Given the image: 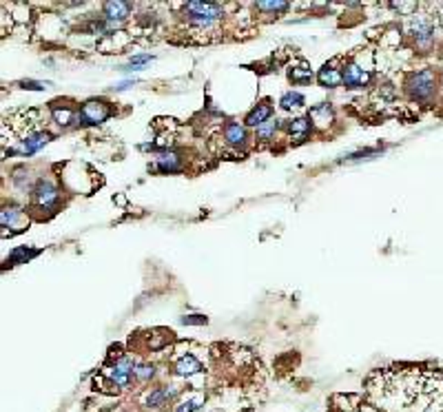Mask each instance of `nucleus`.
<instances>
[{
    "label": "nucleus",
    "mask_w": 443,
    "mask_h": 412,
    "mask_svg": "<svg viewBox=\"0 0 443 412\" xmlns=\"http://www.w3.org/2000/svg\"><path fill=\"white\" fill-rule=\"evenodd\" d=\"M184 326H202V324H206L209 320H206L204 315H186V317H182L180 320Z\"/></svg>",
    "instance_id": "31"
},
{
    "label": "nucleus",
    "mask_w": 443,
    "mask_h": 412,
    "mask_svg": "<svg viewBox=\"0 0 443 412\" xmlns=\"http://www.w3.org/2000/svg\"><path fill=\"white\" fill-rule=\"evenodd\" d=\"M313 129L315 127L308 120V116H301V118H295V120H290V123H288V136H290V140H293L295 144H301V142H306V140L310 138Z\"/></svg>",
    "instance_id": "17"
},
{
    "label": "nucleus",
    "mask_w": 443,
    "mask_h": 412,
    "mask_svg": "<svg viewBox=\"0 0 443 412\" xmlns=\"http://www.w3.org/2000/svg\"><path fill=\"white\" fill-rule=\"evenodd\" d=\"M23 89H31V91H42V89H49L51 82H40V80H25L21 82Z\"/></svg>",
    "instance_id": "30"
},
{
    "label": "nucleus",
    "mask_w": 443,
    "mask_h": 412,
    "mask_svg": "<svg viewBox=\"0 0 443 412\" xmlns=\"http://www.w3.org/2000/svg\"><path fill=\"white\" fill-rule=\"evenodd\" d=\"M372 80V73L370 69H364L359 62H346L344 64V87L351 89V91H357V89H364L368 87Z\"/></svg>",
    "instance_id": "9"
},
{
    "label": "nucleus",
    "mask_w": 443,
    "mask_h": 412,
    "mask_svg": "<svg viewBox=\"0 0 443 412\" xmlns=\"http://www.w3.org/2000/svg\"><path fill=\"white\" fill-rule=\"evenodd\" d=\"M131 12H134V5L125 3V0H109L102 5V16L113 25H122L131 16Z\"/></svg>",
    "instance_id": "13"
},
{
    "label": "nucleus",
    "mask_w": 443,
    "mask_h": 412,
    "mask_svg": "<svg viewBox=\"0 0 443 412\" xmlns=\"http://www.w3.org/2000/svg\"><path fill=\"white\" fill-rule=\"evenodd\" d=\"M290 80L295 84H306L313 80V69H310L306 62H299L297 67H293V71H290Z\"/></svg>",
    "instance_id": "26"
},
{
    "label": "nucleus",
    "mask_w": 443,
    "mask_h": 412,
    "mask_svg": "<svg viewBox=\"0 0 443 412\" xmlns=\"http://www.w3.org/2000/svg\"><path fill=\"white\" fill-rule=\"evenodd\" d=\"M273 105L270 102H260L257 107H253L249 114H246V118H244V125H246L249 129H260L262 125H266L268 120L273 118Z\"/></svg>",
    "instance_id": "16"
},
{
    "label": "nucleus",
    "mask_w": 443,
    "mask_h": 412,
    "mask_svg": "<svg viewBox=\"0 0 443 412\" xmlns=\"http://www.w3.org/2000/svg\"><path fill=\"white\" fill-rule=\"evenodd\" d=\"M111 114H113V109L105 100H87L78 111L82 127H96V125L107 123Z\"/></svg>",
    "instance_id": "6"
},
{
    "label": "nucleus",
    "mask_w": 443,
    "mask_h": 412,
    "mask_svg": "<svg viewBox=\"0 0 443 412\" xmlns=\"http://www.w3.org/2000/svg\"><path fill=\"white\" fill-rule=\"evenodd\" d=\"M53 140V136L49 133V131H34V133H27L23 140H21V144H18L16 149H12L9 153L5 155H34L40 151L42 146H47Z\"/></svg>",
    "instance_id": "8"
},
{
    "label": "nucleus",
    "mask_w": 443,
    "mask_h": 412,
    "mask_svg": "<svg viewBox=\"0 0 443 412\" xmlns=\"http://www.w3.org/2000/svg\"><path fill=\"white\" fill-rule=\"evenodd\" d=\"M304 105H306V98H304V93H299V91H286L284 96L279 98V107L284 111L301 109Z\"/></svg>",
    "instance_id": "22"
},
{
    "label": "nucleus",
    "mask_w": 443,
    "mask_h": 412,
    "mask_svg": "<svg viewBox=\"0 0 443 412\" xmlns=\"http://www.w3.org/2000/svg\"><path fill=\"white\" fill-rule=\"evenodd\" d=\"M36 255H38V250L27 248V246H18V248H14L12 253H9V257L5 259V264H7V266L25 264L27 259H31V257H36Z\"/></svg>",
    "instance_id": "23"
},
{
    "label": "nucleus",
    "mask_w": 443,
    "mask_h": 412,
    "mask_svg": "<svg viewBox=\"0 0 443 412\" xmlns=\"http://www.w3.org/2000/svg\"><path fill=\"white\" fill-rule=\"evenodd\" d=\"M410 36L412 40L417 42V47L426 49L432 42H435V23L430 21L428 16H417L412 14V21H410Z\"/></svg>",
    "instance_id": "7"
},
{
    "label": "nucleus",
    "mask_w": 443,
    "mask_h": 412,
    "mask_svg": "<svg viewBox=\"0 0 443 412\" xmlns=\"http://www.w3.org/2000/svg\"><path fill=\"white\" fill-rule=\"evenodd\" d=\"M392 9H397V12H403L406 16H412L410 12L412 9H417V3H390Z\"/></svg>",
    "instance_id": "32"
},
{
    "label": "nucleus",
    "mask_w": 443,
    "mask_h": 412,
    "mask_svg": "<svg viewBox=\"0 0 443 412\" xmlns=\"http://www.w3.org/2000/svg\"><path fill=\"white\" fill-rule=\"evenodd\" d=\"M80 109H75L67 102H53L51 105V118L53 123L62 127V129H71V127H80V116H78Z\"/></svg>",
    "instance_id": "11"
},
{
    "label": "nucleus",
    "mask_w": 443,
    "mask_h": 412,
    "mask_svg": "<svg viewBox=\"0 0 443 412\" xmlns=\"http://www.w3.org/2000/svg\"><path fill=\"white\" fill-rule=\"evenodd\" d=\"M281 127H284V120H268L266 125L255 129V140H260V142H273Z\"/></svg>",
    "instance_id": "21"
},
{
    "label": "nucleus",
    "mask_w": 443,
    "mask_h": 412,
    "mask_svg": "<svg viewBox=\"0 0 443 412\" xmlns=\"http://www.w3.org/2000/svg\"><path fill=\"white\" fill-rule=\"evenodd\" d=\"M173 372L177 374V377H184V379L195 377V374L202 372V363H200V359L195 357V355H188L186 352V355H182V357L173 363Z\"/></svg>",
    "instance_id": "18"
},
{
    "label": "nucleus",
    "mask_w": 443,
    "mask_h": 412,
    "mask_svg": "<svg viewBox=\"0 0 443 412\" xmlns=\"http://www.w3.org/2000/svg\"><path fill=\"white\" fill-rule=\"evenodd\" d=\"M138 80L136 78H131V80H125V82H120V84H116V87H113V91H127L129 87H134Z\"/></svg>",
    "instance_id": "33"
},
{
    "label": "nucleus",
    "mask_w": 443,
    "mask_h": 412,
    "mask_svg": "<svg viewBox=\"0 0 443 412\" xmlns=\"http://www.w3.org/2000/svg\"><path fill=\"white\" fill-rule=\"evenodd\" d=\"M202 406H204V395L193 392V395H188V397L177 401V404L173 406V412H200Z\"/></svg>",
    "instance_id": "20"
},
{
    "label": "nucleus",
    "mask_w": 443,
    "mask_h": 412,
    "mask_svg": "<svg viewBox=\"0 0 443 412\" xmlns=\"http://www.w3.org/2000/svg\"><path fill=\"white\" fill-rule=\"evenodd\" d=\"M12 182H14L21 191H27V186H29V168L18 166L16 171H14V175H12Z\"/></svg>",
    "instance_id": "29"
},
{
    "label": "nucleus",
    "mask_w": 443,
    "mask_h": 412,
    "mask_svg": "<svg viewBox=\"0 0 443 412\" xmlns=\"http://www.w3.org/2000/svg\"><path fill=\"white\" fill-rule=\"evenodd\" d=\"M308 120L313 123L315 129H328L335 123V107L331 102H319V105L310 107Z\"/></svg>",
    "instance_id": "14"
},
{
    "label": "nucleus",
    "mask_w": 443,
    "mask_h": 412,
    "mask_svg": "<svg viewBox=\"0 0 443 412\" xmlns=\"http://www.w3.org/2000/svg\"><path fill=\"white\" fill-rule=\"evenodd\" d=\"M155 366L153 363H147V361H142V363H136V368H134V379L138 381V383H151L155 379Z\"/></svg>",
    "instance_id": "24"
},
{
    "label": "nucleus",
    "mask_w": 443,
    "mask_h": 412,
    "mask_svg": "<svg viewBox=\"0 0 443 412\" xmlns=\"http://www.w3.org/2000/svg\"><path fill=\"white\" fill-rule=\"evenodd\" d=\"M383 153V146H375V149H359V151H353L344 155L339 162H357V160H372L375 155Z\"/></svg>",
    "instance_id": "25"
},
{
    "label": "nucleus",
    "mask_w": 443,
    "mask_h": 412,
    "mask_svg": "<svg viewBox=\"0 0 443 412\" xmlns=\"http://www.w3.org/2000/svg\"><path fill=\"white\" fill-rule=\"evenodd\" d=\"M153 168L160 173H180L184 171V157L177 151H173V149H168V151L155 153Z\"/></svg>",
    "instance_id": "12"
},
{
    "label": "nucleus",
    "mask_w": 443,
    "mask_h": 412,
    "mask_svg": "<svg viewBox=\"0 0 443 412\" xmlns=\"http://www.w3.org/2000/svg\"><path fill=\"white\" fill-rule=\"evenodd\" d=\"M149 62H153V55L151 53H138V55H131V60L122 67V71H140L142 67H147Z\"/></svg>",
    "instance_id": "28"
},
{
    "label": "nucleus",
    "mask_w": 443,
    "mask_h": 412,
    "mask_svg": "<svg viewBox=\"0 0 443 412\" xmlns=\"http://www.w3.org/2000/svg\"><path fill=\"white\" fill-rule=\"evenodd\" d=\"M342 58H335L331 62H326L322 69L317 71V82L322 84L324 89H337V87H344V67Z\"/></svg>",
    "instance_id": "10"
},
{
    "label": "nucleus",
    "mask_w": 443,
    "mask_h": 412,
    "mask_svg": "<svg viewBox=\"0 0 443 412\" xmlns=\"http://www.w3.org/2000/svg\"><path fill=\"white\" fill-rule=\"evenodd\" d=\"M177 397H180V386H175V383L151 388V390L144 392V397H142V408H147V410H164L168 406H175Z\"/></svg>",
    "instance_id": "4"
},
{
    "label": "nucleus",
    "mask_w": 443,
    "mask_h": 412,
    "mask_svg": "<svg viewBox=\"0 0 443 412\" xmlns=\"http://www.w3.org/2000/svg\"><path fill=\"white\" fill-rule=\"evenodd\" d=\"M255 9H260V12H268V14H284L290 9V3H286V0H268V3H257Z\"/></svg>",
    "instance_id": "27"
},
{
    "label": "nucleus",
    "mask_w": 443,
    "mask_h": 412,
    "mask_svg": "<svg viewBox=\"0 0 443 412\" xmlns=\"http://www.w3.org/2000/svg\"><path fill=\"white\" fill-rule=\"evenodd\" d=\"M406 91L410 93L412 100H430L437 91V73L435 69H421L414 71L406 80Z\"/></svg>",
    "instance_id": "2"
},
{
    "label": "nucleus",
    "mask_w": 443,
    "mask_h": 412,
    "mask_svg": "<svg viewBox=\"0 0 443 412\" xmlns=\"http://www.w3.org/2000/svg\"><path fill=\"white\" fill-rule=\"evenodd\" d=\"M23 218H25V211L21 209V206H16V204L5 206V209L0 211V227H3V235H7V231L14 229ZM9 233H12V231H9Z\"/></svg>",
    "instance_id": "19"
},
{
    "label": "nucleus",
    "mask_w": 443,
    "mask_h": 412,
    "mask_svg": "<svg viewBox=\"0 0 443 412\" xmlns=\"http://www.w3.org/2000/svg\"><path fill=\"white\" fill-rule=\"evenodd\" d=\"M184 16L195 29H211V27L224 16L222 3H204V0H191L184 5Z\"/></svg>",
    "instance_id": "1"
},
{
    "label": "nucleus",
    "mask_w": 443,
    "mask_h": 412,
    "mask_svg": "<svg viewBox=\"0 0 443 412\" xmlns=\"http://www.w3.org/2000/svg\"><path fill=\"white\" fill-rule=\"evenodd\" d=\"M224 140H226V144H231V146H246L249 144V127L244 125V123H235V120H231V123H226L224 125Z\"/></svg>",
    "instance_id": "15"
},
{
    "label": "nucleus",
    "mask_w": 443,
    "mask_h": 412,
    "mask_svg": "<svg viewBox=\"0 0 443 412\" xmlns=\"http://www.w3.org/2000/svg\"><path fill=\"white\" fill-rule=\"evenodd\" d=\"M134 368H136V361L134 357H129V355H122L116 361L111 363L107 368V377L111 381V386L116 390H129L134 386Z\"/></svg>",
    "instance_id": "3"
},
{
    "label": "nucleus",
    "mask_w": 443,
    "mask_h": 412,
    "mask_svg": "<svg viewBox=\"0 0 443 412\" xmlns=\"http://www.w3.org/2000/svg\"><path fill=\"white\" fill-rule=\"evenodd\" d=\"M31 200L40 211L53 213L60 204V189L51 180H38L31 189Z\"/></svg>",
    "instance_id": "5"
}]
</instances>
